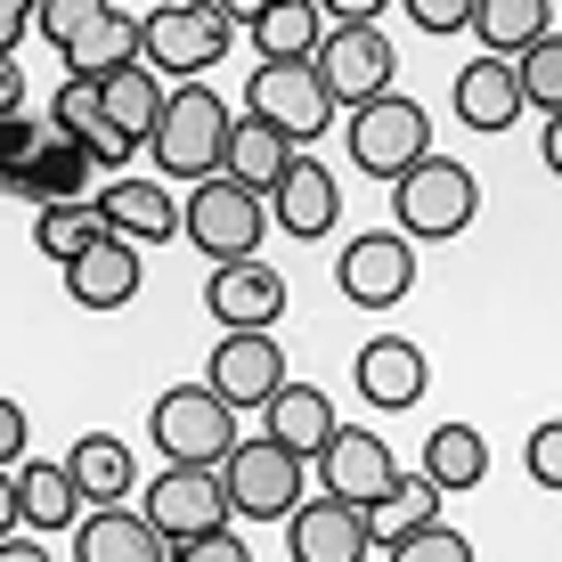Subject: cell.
Masks as SVG:
<instances>
[{
    "mask_svg": "<svg viewBox=\"0 0 562 562\" xmlns=\"http://www.w3.org/2000/svg\"><path fill=\"white\" fill-rule=\"evenodd\" d=\"M147 432H155V449H164V464H228V449H237V408H228L212 383H171L147 408Z\"/></svg>",
    "mask_w": 562,
    "mask_h": 562,
    "instance_id": "5b68a950",
    "label": "cell"
},
{
    "mask_svg": "<svg viewBox=\"0 0 562 562\" xmlns=\"http://www.w3.org/2000/svg\"><path fill=\"white\" fill-rule=\"evenodd\" d=\"M335 285H342V302H359V310L408 302V285H416V245L400 237V228L351 237V245H342V261H335Z\"/></svg>",
    "mask_w": 562,
    "mask_h": 562,
    "instance_id": "7c38bea8",
    "label": "cell"
},
{
    "mask_svg": "<svg viewBox=\"0 0 562 562\" xmlns=\"http://www.w3.org/2000/svg\"><path fill=\"white\" fill-rule=\"evenodd\" d=\"M367 514L335 506V497H302V514L285 521V554L294 562H367Z\"/></svg>",
    "mask_w": 562,
    "mask_h": 562,
    "instance_id": "e0dca14e",
    "label": "cell"
},
{
    "mask_svg": "<svg viewBox=\"0 0 562 562\" xmlns=\"http://www.w3.org/2000/svg\"><path fill=\"white\" fill-rule=\"evenodd\" d=\"M99 99H106V131H114V139H131V147H155V131H164V106H171V90L155 82L147 66H131V74H114V82H99Z\"/></svg>",
    "mask_w": 562,
    "mask_h": 562,
    "instance_id": "f1b7e54d",
    "label": "cell"
},
{
    "mask_svg": "<svg viewBox=\"0 0 562 562\" xmlns=\"http://www.w3.org/2000/svg\"><path fill=\"white\" fill-rule=\"evenodd\" d=\"M424 521H440V490H432V481H408V490H400L383 514H367V538H375V547L392 554L408 530H424Z\"/></svg>",
    "mask_w": 562,
    "mask_h": 562,
    "instance_id": "d6a6232c",
    "label": "cell"
},
{
    "mask_svg": "<svg viewBox=\"0 0 562 562\" xmlns=\"http://www.w3.org/2000/svg\"><path fill=\"white\" fill-rule=\"evenodd\" d=\"M351 383H359L367 408H416V400L432 392V359H424L416 335H375L351 359Z\"/></svg>",
    "mask_w": 562,
    "mask_h": 562,
    "instance_id": "9a60e30c",
    "label": "cell"
},
{
    "mask_svg": "<svg viewBox=\"0 0 562 562\" xmlns=\"http://www.w3.org/2000/svg\"><path fill=\"white\" fill-rule=\"evenodd\" d=\"M42 139H49V123H25V114L0 123V188H9V196H16V180H25V164L42 155Z\"/></svg>",
    "mask_w": 562,
    "mask_h": 562,
    "instance_id": "8d00e7d4",
    "label": "cell"
},
{
    "mask_svg": "<svg viewBox=\"0 0 562 562\" xmlns=\"http://www.w3.org/2000/svg\"><path fill=\"white\" fill-rule=\"evenodd\" d=\"M269 440H278V449H294L302 464H318L326 457V440L342 432V416H335V400L318 392V383H285L278 400H269Z\"/></svg>",
    "mask_w": 562,
    "mask_h": 562,
    "instance_id": "603a6c76",
    "label": "cell"
},
{
    "mask_svg": "<svg viewBox=\"0 0 562 562\" xmlns=\"http://www.w3.org/2000/svg\"><path fill=\"white\" fill-rule=\"evenodd\" d=\"M547 171H554V180H562V114H554V123H547Z\"/></svg>",
    "mask_w": 562,
    "mask_h": 562,
    "instance_id": "bcb514c9",
    "label": "cell"
},
{
    "mask_svg": "<svg viewBox=\"0 0 562 562\" xmlns=\"http://www.w3.org/2000/svg\"><path fill=\"white\" fill-rule=\"evenodd\" d=\"M554 0H481V16H473V33H481V57H506V66H521L538 42L554 33Z\"/></svg>",
    "mask_w": 562,
    "mask_h": 562,
    "instance_id": "4316f807",
    "label": "cell"
},
{
    "mask_svg": "<svg viewBox=\"0 0 562 562\" xmlns=\"http://www.w3.org/2000/svg\"><path fill=\"white\" fill-rule=\"evenodd\" d=\"M74 562H171V547L155 538L147 514L99 506V514H82V530H74Z\"/></svg>",
    "mask_w": 562,
    "mask_h": 562,
    "instance_id": "cb8c5ba5",
    "label": "cell"
},
{
    "mask_svg": "<svg viewBox=\"0 0 562 562\" xmlns=\"http://www.w3.org/2000/svg\"><path fill=\"white\" fill-rule=\"evenodd\" d=\"M204 383L228 400V408H269V400L285 392V351H278V335H221V342H212Z\"/></svg>",
    "mask_w": 562,
    "mask_h": 562,
    "instance_id": "5bb4252c",
    "label": "cell"
},
{
    "mask_svg": "<svg viewBox=\"0 0 562 562\" xmlns=\"http://www.w3.org/2000/svg\"><path fill=\"white\" fill-rule=\"evenodd\" d=\"M237 25H245V9H228V0H164V9L139 16V66L180 90L188 74L221 66Z\"/></svg>",
    "mask_w": 562,
    "mask_h": 562,
    "instance_id": "6da1fadb",
    "label": "cell"
},
{
    "mask_svg": "<svg viewBox=\"0 0 562 562\" xmlns=\"http://www.w3.org/2000/svg\"><path fill=\"white\" fill-rule=\"evenodd\" d=\"M204 310L221 335H269L285 318V278L269 261H228L204 278Z\"/></svg>",
    "mask_w": 562,
    "mask_h": 562,
    "instance_id": "4fadbf2b",
    "label": "cell"
},
{
    "mask_svg": "<svg viewBox=\"0 0 562 562\" xmlns=\"http://www.w3.org/2000/svg\"><path fill=\"white\" fill-rule=\"evenodd\" d=\"M90 171H99V164H90L74 139H57V131H49L42 155L25 164V180H16V196H25L33 212H49V204H90Z\"/></svg>",
    "mask_w": 562,
    "mask_h": 562,
    "instance_id": "83f0119b",
    "label": "cell"
},
{
    "mask_svg": "<svg viewBox=\"0 0 562 562\" xmlns=\"http://www.w3.org/2000/svg\"><path fill=\"white\" fill-rule=\"evenodd\" d=\"M310 473H318V497H335V506H351V514H383L400 490H408V473H400L392 440L367 432V424H342Z\"/></svg>",
    "mask_w": 562,
    "mask_h": 562,
    "instance_id": "52a82bcc",
    "label": "cell"
},
{
    "mask_svg": "<svg viewBox=\"0 0 562 562\" xmlns=\"http://www.w3.org/2000/svg\"><path fill=\"white\" fill-rule=\"evenodd\" d=\"M335 212H342V196H335V171L318 164V155H302L294 171H285L278 180V196H269V221L285 228V237H326V228H335Z\"/></svg>",
    "mask_w": 562,
    "mask_h": 562,
    "instance_id": "44dd1931",
    "label": "cell"
},
{
    "mask_svg": "<svg viewBox=\"0 0 562 562\" xmlns=\"http://www.w3.org/2000/svg\"><path fill=\"white\" fill-rule=\"evenodd\" d=\"M25 114V74H16V57H0V123H16Z\"/></svg>",
    "mask_w": 562,
    "mask_h": 562,
    "instance_id": "7bdbcfd3",
    "label": "cell"
},
{
    "mask_svg": "<svg viewBox=\"0 0 562 562\" xmlns=\"http://www.w3.org/2000/svg\"><path fill=\"white\" fill-rule=\"evenodd\" d=\"M245 33H254L261 66H318L326 9H310V0H261V9H245Z\"/></svg>",
    "mask_w": 562,
    "mask_h": 562,
    "instance_id": "ac0fdd59",
    "label": "cell"
},
{
    "mask_svg": "<svg viewBox=\"0 0 562 562\" xmlns=\"http://www.w3.org/2000/svg\"><path fill=\"white\" fill-rule=\"evenodd\" d=\"M155 521V538H164L171 554L180 547H196V538H221L228 530V481H221V464H164V473L147 481V506Z\"/></svg>",
    "mask_w": 562,
    "mask_h": 562,
    "instance_id": "ba28073f",
    "label": "cell"
},
{
    "mask_svg": "<svg viewBox=\"0 0 562 562\" xmlns=\"http://www.w3.org/2000/svg\"><path fill=\"white\" fill-rule=\"evenodd\" d=\"M33 245H42L57 269H74L82 254L106 245V221H99V204H49V212H33Z\"/></svg>",
    "mask_w": 562,
    "mask_h": 562,
    "instance_id": "1f68e13d",
    "label": "cell"
},
{
    "mask_svg": "<svg viewBox=\"0 0 562 562\" xmlns=\"http://www.w3.org/2000/svg\"><path fill=\"white\" fill-rule=\"evenodd\" d=\"M25 440H33L25 408H16V400L0 392V473H16V464H25Z\"/></svg>",
    "mask_w": 562,
    "mask_h": 562,
    "instance_id": "ab89813d",
    "label": "cell"
},
{
    "mask_svg": "<svg viewBox=\"0 0 562 562\" xmlns=\"http://www.w3.org/2000/svg\"><path fill=\"white\" fill-rule=\"evenodd\" d=\"M25 530V506H16V473H0V538Z\"/></svg>",
    "mask_w": 562,
    "mask_h": 562,
    "instance_id": "ee69618b",
    "label": "cell"
},
{
    "mask_svg": "<svg viewBox=\"0 0 562 562\" xmlns=\"http://www.w3.org/2000/svg\"><path fill=\"white\" fill-rule=\"evenodd\" d=\"M392 212H400V237L408 245H440V237H464L481 212V188L457 155H424L408 180L392 188Z\"/></svg>",
    "mask_w": 562,
    "mask_h": 562,
    "instance_id": "277c9868",
    "label": "cell"
},
{
    "mask_svg": "<svg viewBox=\"0 0 562 562\" xmlns=\"http://www.w3.org/2000/svg\"><path fill=\"white\" fill-rule=\"evenodd\" d=\"M0 562H49L42 538H0Z\"/></svg>",
    "mask_w": 562,
    "mask_h": 562,
    "instance_id": "f6af8a7d",
    "label": "cell"
},
{
    "mask_svg": "<svg viewBox=\"0 0 562 562\" xmlns=\"http://www.w3.org/2000/svg\"><path fill=\"white\" fill-rule=\"evenodd\" d=\"M392 74H400V57H392V42H383V25H375V0H342V9H326V42H318L326 99L359 114L375 99H392Z\"/></svg>",
    "mask_w": 562,
    "mask_h": 562,
    "instance_id": "7a4b0ae2",
    "label": "cell"
},
{
    "mask_svg": "<svg viewBox=\"0 0 562 562\" xmlns=\"http://www.w3.org/2000/svg\"><path fill=\"white\" fill-rule=\"evenodd\" d=\"M228 131H237V114L221 106V90H212V82H180V90H171L164 131H155V147H147L155 171H164V188H171V180H188V188L221 180Z\"/></svg>",
    "mask_w": 562,
    "mask_h": 562,
    "instance_id": "3957f363",
    "label": "cell"
},
{
    "mask_svg": "<svg viewBox=\"0 0 562 562\" xmlns=\"http://www.w3.org/2000/svg\"><path fill=\"white\" fill-rule=\"evenodd\" d=\"M90 16H99V0H33V33H42V42H57V49L82 42Z\"/></svg>",
    "mask_w": 562,
    "mask_h": 562,
    "instance_id": "d590c367",
    "label": "cell"
},
{
    "mask_svg": "<svg viewBox=\"0 0 562 562\" xmlns=\"http://www.w3.org/2000/svg\"><path fill=\"white\" fill-rule=\"evenodd\" d=\"M245 114H254V123H269L278 139H294V147L310 155V139H318L342 106L326 99L318 66H254V82H245Z\"/></svg>",
    "mask_w": 562,
    "mask_h": 562,
    "instance_id": "8fae6325",
    "label": "cell"
},
{
    "mask_svg": "<svg viewBox=\"0 0 562 562\" xmlns=\"http://www.w3.org/2000/svg\"><path fill=\"white\" fill-rule=\"evenodd\" d=\"M481 473H490V440H481V424H432L416 481H432L440 497H457V490H481Z\"/></svg>",
    "mask_w": 562,
    "mask_h": 562,
    "instance_id": "4dcf8cb0",
    "label": "cell"
},
{
    "mask_svg": "<svg viewBox=\"0 0 562 562\" xmlns=\"http://www.w3.org/2000/svg\"><path fill=\"white\" fill-rule=\"evenodd\" d=\"M131 66H139V16L99 0V16L82 25V42L66 49V82H114V74H131Z\"/></svg>",
    "mask_w": 562,
    "mask_h": 562,
    "instance_id": "7402d4cb",
    "label": "cell"
},
{
    "mask_svg": "<svg viewBox=\"0 0 562 562\" xmlns=\"http://www.w3.org/2000/svg\"><path fill=\"white\" fill-rule=\"evenodd\" d=\"M66 473H74V490H82V506L99 514V506H123V497H131L139 464H131V440H114V432H82V440L66 449Z\"/></svg>",
    "mask_w": 562,
    "mask_h": 562,
    "instance_id": "484cf974",
    "label": "cell"
},
{
    "mask_svg": "<svg viewBox=\"0 0 562 562\" xmlns=\"http://www.w3.org/2000/svg\"><path fill=\"white\" fill-rule=\"evenodd\" d=\"M221 481H228V514H245V521H294L302 514V457L294 449H278V440H237L221 464Z\"/></svg>",
    "mask_w": 562,
    "mask_h": 562,
    "instance_id": "30bf717a",
    "label": "cell"
},
{
    "mask_svg": "<svg viewBox=\"0 0 562 562\" xmlns=\"http://www.w3.org/2000/svg\"><path fill=\"white\" fill-rule=\"evenodd\" d=\"M25 33H33V0H0V57H16Z\"/></svg>",
    "mask_w": 562,
    "mask_h": 562,
    "instance_id": "b9f144b4",
    "label": "cell"
},
{
    "mask_svg": "<svg viewBox=\"0 0 562 562\" xmlns=\"http://www.w3.org/2000/svg\"><path fill=\"white\" fill-rule=\"evenodd\" d=\"M514 74H521V99H530V106L554 123V114H562V33H547V42L521 57Z\"/></svg>",
    "mask_w": 562,
    "mask_h": 562,
    "instance_id": "836d02e7",
    "label": "cell"
},
{
    "mask_svg": "<svg viewBox=\"0 0 562 562\" xmlns=\"http://www.w3.org/2000/svg\"><path fill=\"white\" fill-rule=\"evenodd\" d=\"M530 99H521V74L506 57H473V66L457 74V123L464 131H514Z\"/></svg>",
    "mask_w": 562,
    "mask_h": 562,
    "instance_id": "ffe728a7",
    "label": "cell"
},
{
    "mask_svg": "<svg viewBox=\"0 0 562 562\" xmlns=\"http://www.w3.org/2000/svg\"><path fill=\"white\" fill-rule=\"evenodd\" d=\"M521 464H530L538 490H562V424H538V432L521 440Z\"/></svg>",
    "mask_w": 562,
    "mask_h": 562,
    "instance_id": "74e56055",
    "label": "cell"
},
{
    "mask_svg": "<svg viewBox=\"0 0 562 562\" xmlns=\"http://www.w3.org/2000/svg\"><path fill=\"white\" fill-rule=\"evenodd\" d=\"M171 562H254V547H245V538H196V547H180V554H171Z\"/></svg>",
    "mask_w": 562,
    "mask_h": 562,
    "instance_id": "60d3db41",
    "label": "cell"
},
{
    "mask_svg": "<svg viewBox=\"0 0 562 562\" xmlns=\"http://www.w3.org/2000/svg\"><path fill=\"white\" fill-rule=\"evenodd\" d=\"M302 164V147L294 139H278L269 123H254V114H237V131H228V155H221V180H237L245 196H278V180Z\"/></svg>",
    "mask_w": 562,
    "mask_h": 562,
    "instance_id": "d6986e66",
    "label": "cell"
},
{
    "mask_svg": "<svg viewBox=\"0 0 562 562\" xmlns=\"http://www.w3.org/2000/svg\"><path fill=\"white\" fill-rule=\"evenodd\" d=\"M392 562H473V538L449 530V521H424V530H408L392 547Z\"/></svg>",
    "mask_w": 562,
    "mask_h": 562,
    "instance_id": "e575fe53",
    "label": "cell"
},
{
    "mask_svg": "<svg viewBox=\"0 0 562 562\" xmlns=\"http://www.w3.org/2000/svg\"><path fill=\"white\" fill-rule=\"evenodd\" d=\"M16 506H25V530H42V538H57V530H82V490H74V473H66V457H25L16 464Z\"/></svg>",
    "mask_w": 562,
    "mask_h": 562,
    "instance_id": "d4e9b609",
    "label": "cell"
},
{
    "mask_svg": "<svg viewBox=\"0 0 562 562\" xmlns=\"http://www.w3.org/2000/svg\"><path fill=\"white\" fill-rule=\"evenodd\" d=\"M342 139H351V164L367 171V180H392V188H400L424 155H432V114H424L408 90H392V99L359 106Z\"/></svg>",
    "mask_w": 562,
    "mask_h": 562,
    "instance_id": "9c48e42d",
    "label": "cell"
},
{
    "mask_svg": "<svg viewBox=\"0 0 562 562\" xmlns=\"http://www.w3.org/2000/svg\"><path fill=\"white\" fill-rule=\"evenodd\" d=\"M408 16H416L424 33H464L481 16V0H408Z\"/></svg>",
    "mask_w": 562,
    "mask_h": 562,
    "instance_id": "f35d334b",
    "label": "cell"
},
{
    "mask_svg": "<svg viewBox=\"0 0 562 562\" xmlns=\"http://www.w3.org/2000/svg\"><path fill=\"white\" fill-rule=\"evenodd\" d=\"M66 294L82 302V310H123L131 294H139V245L106 237L99 254H82V261L66 269Z\"/></svg>",
    "mask_w": 562,
    "mask_h": 562,
    "instance_id": "f546056e",
    "label": "cell"
},
{
    "mask_svg": "<svg viewBox=\"0 0 562 562\" xmlns=\"http://www.w3.org/2000/svg\"><path fill=\"white\" fill-rule=\"evenodd\" d=\"M180 237L196 245L212 269H228V261H261L269 204H261V196H245L237 180H204V188H188V204H180Z\"/></svg>",
    "mask_w": 562,
    "mask_h": 562,
    "instance_id": "8992f818",
    "label": "cell"
},
{
    "mask_svg": "<svg viewBox=\"0 0 562 562\" xmlns=\"http://www.w3.org/2000/svg\"><path fill=\"white\" fill-rule=\"evenodd\" d=\"M99 221H106V237H123V245H171L180 237V204H171V188L164 180H106L99 196Z\"/></svg>",
    "mask_w": 562,
    "mask_h": 562,
    "instance_id": "2e32d148",
    "label": "cell"
}]
</instances>
